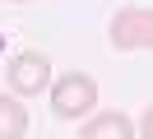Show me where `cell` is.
I'll use <instances>...</instances> for the list:
<instances>
[{
  "mask_svg": "<svg viewBox=\"0 0 153 139\" xmlns=\"http://www.w3.org/2000/svg\"><path fill=\"white\" fill-rule=\"evenodd\" d=\"M139 139H153V107H144L139 116Z\"/></svg>",
  "mask_w": 153,
  "mask_h": 139,
  "instance_id": "cell-6",
  "label": "cell"
},
{
  "mask_svg": "<svg viewBox=\"0 0 153 139\" xmlns=\"http://www.w3.org/2000/svg\"><path fill=\"white\" fill-rule=\"evenodd\" d=\"M5 5H28V0H5Z\"/></svg>",
  "mask_w": 153,
  "mask_h": 139,
  "instance_id": "cell-7",
  "label": "cell"
},
{
  "mask_svg": "<svg viewBox=\"0 0 153 139\" xmlns=\"http://www.w3.org/2000/svg\"><path fill=\"white\" fill-rule=\"evenodd\" d=\"M47 102H51V116H60V120L93 116V111H97V79L84 74V70L56 74L51 88H47Z\"/></svg>",
  "mask_w": 153,
  "mask_h": 139,
  "instance_id": "cell-1",
  "label": "cell"
},
{
  "mask_svg": "<svg viewBox=\"0 0 153 139\" xmlns=\"http://www.w3.org/2000/svg\"><path fill=\"white\" fill-rule=\"evenodd\" d=\"M28 107L19 93H0V139H23L28 135Z\"/></svg>",
  "mask_w": 153,
  "mask_h": 139,
  "instance_id": "cell-5",
  "label": "cell"
},
{
  "mask_svg": "<svg viewBox=\"0 0 153 139\" xmlns=\"http://www.w3.org/2000/svg\"><path fill=\"white\" fill-rule=\"evenodd\" d=\"M51 60L47 51H19L10 60V70H5V88L19 93V97H42V93L51 88Z\"/></svg>",
  "mask_w": 153,
  "mask_h": 139,
  "instance_id": "cell-2",
  "label": "cell"
},
{
  "mask_svg": "<svg viewBox=\"0 0 153 139\" xmlns=\"http://www.w3.org/2000/svg\"><path fill=\"white\" fill-rule=\"evenodd\" d=\"M0 46H5V33H0Z\"/></svg>",
  "mask_w": 153,
  "mask_h": 139,
  "instance_id": "cell-8",
  "label": "cell"
},
{
  "mask_svg": "<svg viewBox=\"0 0 153 139\" xmlns=\"http://www.w3.org/2000/svg\"><path fill=\"white\" fill-rule=\"evenodd\" d=\"M107 37H111L116 51H153V9H144V5L116 9Z\"/></svg>",
  "mask_w": 153,
  "mask_h": 139,
  "instance_id": "cell-3",
  "label": "cell"
},
{
  "mask_svg": "<svg viewBox=\"0 0 153 139\" xmlns=\"http://www.w3.org/2000/svg\"><path fill=\"white\" fill-rule=\"evenodd\" d=\"M79 139H139V125L125 111H93L79 125Z\"/></svg>",
  "mask_w": 153,
  "mask_h": 139,
  "instance_id": "cell-4",
  "label": "cell"
}]
</instances>
